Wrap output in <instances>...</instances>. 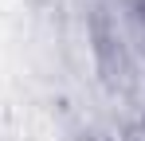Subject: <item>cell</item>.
Segmentation results:
<instances>
[{
    "instance_id": "6da1fadb",
    "label": "cell",
    "mask_w": 145,
    "mask_h": 141,
    "mask_svg": "<svg viewBox=\"0 0 145 141\" xmlns=\"http://www.w3.org/2000/svg\"><path fill=\"white\" fill-rule=\"evenodd\" d=\"M133 141H145V125H141V133H137V137H133Z\"/></svg>"
}]
</instances>
